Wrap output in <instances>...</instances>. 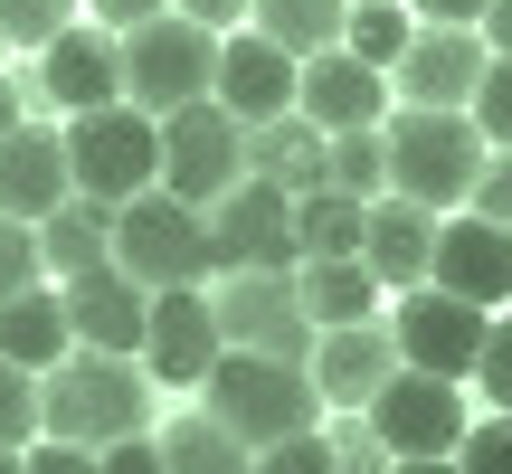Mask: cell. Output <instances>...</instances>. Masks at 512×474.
Masks as SVG:
<instances>
[{
    "label": "cell",
    "instance_id": "6da1fadb",
    "mask_svg": "<svg viewBox=\"0 0 512 474\" xmlns=\"http://www.w3.org/2000/svg\"><path fill=\"white\" fill-rule=\"evenodd\" d=\"M152 427V370L124 361V351H57L38 370V437H67V446H114V437H143Z\"/></svg>",
    "mask_w": 512,
    "mask_h": 474
},
{
    "label": "cell",
    "instance_id": "7a4b0ae2",
    "mask_svg": "<svg viewBox=\"0 0 512 474\" xmlns=\"http://www.w3.org/2000/svg\"><path fill=\"white\" fill-rule=\"evenodd\" d=\"M380 143H389V190L418 209H465L484 152H494L465 105H399V114H380Z\"/></svg>",
    "mask_w": 512,
    "mask_h": 474
},
{
    "label": "cell",
    "instance_id": "3957f363",
    "mask_svg": "<svg viewBox=\"0 0 512 474\" xmlns=\"http://www.w3.org/2000/svg\"><path fill=\"white\" fill-rule=\"evenodd\" d=\"M200 399H209V418H219L228 437L247 446V456L323 418V399H313V370H304V361H266V351H219V361L200 370Z\"/></svg>",
    "mask_w": 512,
    "mask_h": 474
},
{
    "label": "cell",
    "instance_id": "277c9868",
    "mask_svg": "<svg viewBox=\"0 0 512 474\" xmlns=\"http://www.w3.org/2000/svg\"><path fill=\"white\" fill-rule=\"evenodd\" d=\"M114 266L143 294L209 285V219L190 200H171V190H133V200H114Z\"/></svg>",
    "mask_w": 512,
    "mask_h": 474
},
{
    "label": "cell",
    "instance_id": "5b68a950",
    "mask_svg": "<svg viewBox=\"0 0 512 474\" xmlns=\"http://www.w3.org/2000/svg\"><path fill=\"white\" fill-rule=\"evenodd\" d=\"M67 181L86 200H133V190L162 181V124L143 105H95V114H67Z\"/></svg>",
    "mask_w": 512,
    "mask_h": 474
},
{
    "label": "cell",
    "instance_id": "8992f818",
    "mask_svg": "<svg viewBox=\"0 0 512 474\" xmlns=\"http://www.w3.org/2000/svg\"><path fill=\"white\" fill-rule=\"evenodd\" d=\"M209 323H219L228 351H266V361H304L313 351V313L294 294V266H228L209 275Z\"/></svg>",
    "mask_w": 512,
    "mask_h": 474
},
{
    "label": "cell",
    "instance_id": "52a82bcc",
    "mask_svg": "<svg viewBox=\"0 0 512 474\" xmlns=\"http://www.w3.org/2000/svg\"><path fill=\"white\" fill-rule=\"evenodd\" d=\"M114 48H124V105H143V114H171L190 95H209V67H219V38L200 19H181V10L124 29Z\"/></svg>",
    "mask_w": 512,
    "mask_h": 474
},
{
    "label": "cell",
    "instance_id": "ba28073f",
    "mask_svg": "<svg viewBox=\"0 0 512 474\" xmlns=\"http://www.w3.org/2000/svg\"><path fill=\"white\" fill-rule=\"evenodd\" d=\"M361 418H370V437H380L389 456H456V437H465V380H437V370H408L399 361L361 399Z\"/></svg>",
    "mask_w": 512,
    "mask_h": 474
},
{
    "label": "cell",
    "instance_id": "9c48e42d",
    "mask_svg": "<svg viewBox=\"0 0 512 474\" xmlns=\"http://www.w3.org/2000/svg\"><path fill=\"white\" fill-rule=\"evenodd\" d=\"M152 124H162V181H152V190L209 209L228 181H238V114H228L219 95H190V105L152 114Z\"/></svg>",
    "mask_w": 512,
    "mask_h": 474
},
{
    "label": "cell",
    "instance_id": "30bf717a",
    "mask_svg": "<svg viewBox=\"0 0 512 474\" xmlns=\"http://www.w3.org/2000/svg\"><path fill=\"white\" fill-rule=\"evenodd\" d=\"M200 219H209V275H228V266H275L285 275L294 266V200L275 181H256V171H238Z\"/></svg>",
    "mask_w": 512,
    "mask_h": 474
},
{
    "label": "cell",
    "instance_id": "8fae6325",
    "mask_svg": "<svg viewBox=\"0 0 512 474\" xmlns=\"http://www.w3.org/2000/svg\"><path fill=\"white\" fill-rule=\"evenodd\" d=\"M484 323H494V313L465 304V294H446V285H408L399 313H389V351H399L408 370L465 380V370H475V351H484Z\"/></svg>",
    "mask_w": 512,
    "mask_h": 474
},
{
    "label": "cell",
    "instance_id": "7c38bea8",
    "mask_svg": "<svg viewBox=\"0 0 512 474\" xmlns=\"http://www.w3.org/2000/svg\"><path fill=\"white\" fill-rule=\"evenodd\" d=\"M219 323H209V285H162L143 304V351H133V361L152 370V380L162 389H200V370L219 361Z\"/></svg>",
    "mask_w": 512,
    "mask_h": 474
},
{
    "label": "cell",
    "instance_id": "4fadbf2b",
    "mask_svg": "<svg viewBox=\"0 0 512 474\" xmlns=\"http://www.w3.org/2000/svg\"><path fill=\"white\" fill-rule=\"evenodd\" d=\"M427 285L465 294V304H512V228L475 219V209H456V219H437V247H427Z\"/></svg>",
    "mask_w": 512,
    "mask_h": 474
},
{
    "label": "cell",
    "instance_id": "5bb4252c",
    "mask_svg": "<svg viewBox=\"0 0 512 474\" xmlns=\"http://www.w3.org/2000/svg\"><path fill=\"white\" fill-rule=\"evenodd\" d=\"M38 86H48L57 114H95V105H124V48H114V29H57L48 48H38Z\"/></svg>",
    "mask_w": 512,
    "mask_h": 474
},
{
    "label": "cell",
    "instance_id": "9a60e30c",
    "mask_svg": "<svg viewBox=\"0 0 512 474\" xmlns=\"http://www.w3.org/2000/svg\"><path fill=\"white\" fill-rule=\"evenodd\" d=\"M294 114H304L313 133H351V124H380L389 114V76L361 67L351 48H323L294 67Z\"/></svg>",
    "mask_w": 512,
    "mask_h": 474
},
{
    "label": "cell",
    "instance_id": "2e32d148",
    "mask_svg": "<svg viewBox=\"0 0 512 474\" xmlns=\"http://www.w3.org/2000/svg\"><path fill=\"white\" fill-rule=\"evenodd\" d=\"M57 304H67V342L76 351H143V304L152 294L133 285L124 266H95V275H67V285H57Z\"/></svg>",
    "mask_w": 512,
    "mask_h": 474
},
{
    "label": "cell",
    "instance_id": "e0dca14e",
    "mask_svg": "<svg viewBox=\"0 0 512 474\" xmlns=\"http://www.w3.org/2000/svg\"><path fill=\"white\" fill-rule=\"evenodd\" d=\"M484 38L475 29H446V19H418V38H408L399 48V95L408 105H465V95H475V76H484Z\"/></svg>",
    "mask_w": 512,
    "mask_h": 474
},
{
    "label": "cell",
    "instance_id": "ac0fdd59",
    "mask_svg": "<svg viewBox=\"0 0 512 474\" xmlns=\"http://www.w3.org/2000/svg\"><path fill=\"white\" fill-rule=\"evenodd\" d=\"M209 95H219L238 124H266V114L294 105V57L275 48V38H256V29H228L219 67H209Z\"/></svg>",
    "mask_w": 512,
    "mask_h": 474
},
{
    "label": "cell",
    "instance_id": "d6986e66",
    "mask_svg": "<svg viewBox=\"0 0 512 474\" xmlns=\"http://www.w3.org/2000/svg\"><path fill=\"white\" fill-rule=\"evenodd\" d=\"M427 247H437V209L380 190V200L361 209V247H351V256H361L389 294H408V285H427Z\"/></svg>",
    "mask_w": 512,
    "mask_h": 474
},
{
    "label": "cell",
    "instance_id": "ffe728a7",
    "mask_svg": "<svg viewBox=\"0 0 512 474\" xmlns=\"http://www.w3.org/2000/svg\"><path fill=\"white\" fill-rule=\"evenodd\" d=\"M304 370H313V399L361 408L370 389L399 370V351H389V332H380V323H323V332H313V351H304Z\"/></svg>",
    "mask_w": 512,
    "mask_h": 474
},
{
    "label": "cell",
    "instance_id": "44dd1931",
    "mask_svg": "<svg viewBox=\"0 0 512 474\" xmlns=\"http://www.w3.org/2000/svg\"><path fill=\"white\" fill-rule=\"evenodd\" d=\"M67 143H57V124H10L0 133V209H10V219H48L57 200H67Z\"/></svg>",
    "mask_w": 512,
    "mask_h": 474
},
{
    "label": "cell",
    "instance_id": "7402d4cb",
    "mask_svg": "<svg viewBox=\"0 0 512 474\" xmlns=\"http://www.w3.org/2000/svg\"><path fill=\"white\" fill-rule=\"evenodd\" d=\"M238 171H256V181H275L294 200V190H323V133L304 124V114H266V124H238Z\"/></svg>",
    "mask_w": 512,
    "mask_h": 474
},
{
    "label": "cell",
    "instance_id": "603a6c76",
    "mask_svg": "<svg viewBox=\"0 0 512 474\" xmlns=\"http://www.w3.org/2000/svg\"><path fill=\"white\" fill-rule=\"evenodd\" d=\"M38 256H48L57 285H67V275L114 266V200H86V190H67V200L38 219Z\"/></svg>",
    "mask_w": 512,
    "mask_h": 474
},
{
    "label": "cell",
    "instance_id": "cb8c5ba5",
    "mask_svg": "<svg viewBox=\"0 0 512 474\" xmlns=\"http://www.w3.org/2000/svg\"><path fill=\"white\" fill-rule=\"evenodd\" d=\"M294 294H304L313 332H323V323H370V304H380V275H370L361 256H304V266H294Z\"/></svg>",
    "mask_w": 512,
    "mask_h": 474
},
{
    "label": "cell",
    "instance_id": "d4e9b609",
    "mask_svg": "<svg viewBox=\"0 0 512 474\" xmlns=\"http://www.w3.org/2000/svg\"><path fill=\"white\" fill-rule=\"evenodd\" d=\"M57 351H67V304H57V285H19V294H0V361L48 370Z\"/></svg>",
    "mask_w": 512,
    "mask_h": 474
},
{
    "label": "cell",
    "instance_id": "484cf974",
    "mask_svg": "<svg viewBox=\"0 0 512 474\" xmlns=\"http://www.w3.org/2000/svg\"><path fill=\"white\" fill-rule=\"evenodd\" d=\"M342 19H351V0H247V29L275 38L294 67L323 57V48H342Z\"/></svg>",
    "mask_w": 512,
    "mask_h": 474
},
{
    "label": "cell",
    "instance_id": "4316f807",
    "mask_svg": "<svg viewBox=\"0 0 512 474\" xmlns=\"http://www.w3.org/2000/svg\"><path fill=\"white\" fill-rule=\"evenodd\" d=\"M361 209L370 200H351V190H294V266L304 256H351L361 247Z\"/></svg>",
    "mask_w": 512,
    "mask_h": 474
},
{
    "label": "cell",
    "instance_id": "83f0119b",
    "mask_svg": "<svg viewBox=\"0 0 512 474\" xmlns=\"http://www.w3.org/2000/svg\"><path fill=\"white\" fill-rule=\"evenodd\" d=\"M152 446H162V474H247V446L228 437L209 408H200V418H171Z\"/></svg>",
    "mask_w": 512,
    "mask_h": 474
},
{
    "label": "cell",
    "instance_id": "f1b7e54d",
    "mask_svg": "<svg viewBox=\"0 0 512 474\" xmlns=\"http://www.w3.org/2000/svg\"><path fill=\"white\" fill-rule=\"evenodd\" d=\"M323 181L351 190V200H380V190H389V143H380V124L323 133Z\"/></svg>",
    "mask_w": 512,
    "mask_h": 474
},
{
    "label": "cell",
    "instance_id": "f546056e",
    "mask_svg": "<svg viewBox=\"0 0 512 474\" xmlns=\"http://www.w3.org/2000/svg\"><path fill=\"white\" fill-rule=\"evenodd\" d=\"M408 38H418V19H408L399 0H351V19H342V48L361 57V67H380V76L399 67Z\"/></svg>",
    "mask_w": 512,
    "mask_h": 474
},
{
    "label": "cell",
    "instance_id": "4dcf8cb0",
    "mask_svg": "<svg viewBox=\"0 0 512 474\" xmlns=\"http://www.w3.org/2000/svg\"><path fill=\"white\" fill-rule=\"evenodd\" d=\"M465 114H475V133L494 152H512V57H484V76H475V95H465Z\"/></svg>",
    "mask_w": 512,
    "mask_h": 474
},
{
    "label": "cell",
    "instance_id": "1f68e13d",
    "mask_svg": "<svg viewBox=\"0 0 512 474\" xmlns=\"http://www.w3.org/2000/svg\"><path fill=\"white\" fill-rule=\"evenodd\" d=\"M247 474H342V465H332V437H323V427H294V437L256 446Z\"/></svg>",
    "mask_w": 512,
    "mask_h": 474
},
{
    "label": "cell",
    "instance_id": "d6a6232c",
    "mask_svg": "<svg viewBox=\"0 0 512 474\" xmlns=\"http://www.w3.org/2000/svg\"><path fill=\"white\" fill-rule=\"evenodd\" d=\"M67 19H76V0H0V38L10 48H48Z\"/></svg>",
    "mask_w": 512,
    "mask_h": 474
},
{
    "label": "cell",
    "instance_id": "836d02e7",
    "mask_svg": "<svg viewBox=\"0 0 512 474\" xmlns=\"http://www.w3.org/2000/svg\"><path fill=\"white\" fill-rule=\"evenodd\" d=\"M19 285H48V256H38V228L29 219L0 209V294H19Z\"/></svg>",
    "mask_w": 512,
    "mask_h": 474
},
{
    "label": "cell",
    "instance_id": "e575fe53",
    "mask_svg": "<svg viewBox=\"0 0 512 474\" xmlns=\"http://www.w3.org/2000/svg\"><path fill=\"white\" fill-rule=\"evenodd\" d=\"M38 437V370L0 361V446H29Z\"/></svg>",
    "mask_w": 512,
    "mask_h": 474
},
{
    "label": "cell",
    "instance_id": "d590c367",
    "mask_svg": "<svg viewBox=\"0 0 512 474\" xmlns=\"http://www.w3.org/2000/svg\"><path fill=\"white\" fill-rule=\"evenodd\" d=\"M456 474H512V408L456 437Z\"/></svg>",
    "mask_w": 512,
    "mask_h": 474
},
{
    "label": "cell",
    "instance_id": "8d00e7d4",
    "mask_svg": "<svg viewBox=\"0 0 512 474\" xmlns=\"http://www.w3.org/2000/svg\"><path fill=\"white\" fill-rule=\"evenodd\" d=\"M465 209H475V219H494V228H512V152H484V171H475V190H465Z\"/></svg>",
    "mask_w": 512,
    "mask_h": 474
},
{
    "label": "cell",
    "instance_id": "74e56055",
    "mask_svg": "<svg viewBox=\"0 0 512 474\" xmlns=\"http://www.w3.org/2000/svg\"><path fill=\"white\" fill-rule=\"evenodd\" d=\"M475 380H484V399H494V408H512V323H484Z\"/></svg>",
    "mask_w": 512,
    "mask_h": 474
},
{
    "label": "cell",
    "instance_id": "f35d334b",
    "mask_svg": "<svg viewBox=\"0 0 512 474\" xmlns=\"http://www.w3.org/2000/svg\"><path fill=\"white\" fill-rule=\"evenodd\" d=\"M19 474H95V446H67V437H29V446H19Z\"/></svg>",
    "mask_w": 512,
    "mask_h": 474
},
{
    "label": "cell",
    "instance_id": "ab89813d",
    "mask_svg": "<svg viewBox=\"0 0 512 474\" xmlns=\"http://www.w3.org/2000/svg\"><path fill=\"white\" fill-rule=\"evenodd\" d=\"M95 474H162V446H152V427H143V437L95 446Z\"/></svg>",
    "mask_w": 512,
    "mask_h": 474
},
{
    "label": "cell",
    "instance_id": "60d3db41",
    "mask_svg": "<svg viewBox=\"0 0 512 474\" xmlns=\"http://www.w3.org/2000/svg\"><path fill=\"white\" fill-rule=\"evenodd\" d=\"M332 465H342V474H380V465H389V446L370 437V427H351V437H332Z\"/></svg>",
    "mask_w": 512,
    "mask_h": 474
},
{
    "label": "cell",
    "instance_id": "b9f144b4",
    "mask_svg": "<svg viewBox=\"0 0 512 474\" xmlns=\"http://www.w3.org/2000/svg\"><path fill=\"white\" fill-rule=\"evenodd\" d=\"M162 10H171V0H95V29L124 38V29H143V19H162Z\"/></svg>",
    "mask_w": 512,
    "mask_h": 474
},
{
    "label": "cell",
    "instance_id": "7bdbcfd3",
    "mask_svg": "<svg viewBox=\"0 0 512 474\" xmlns=\"http://www.w3.org/2000/svg\"><path fill=\"white\" fill-rule=\"evenodd\" d=\"M171 10H181V19H200L209 38H228V29L247 19V0H171Z\"/></svg>",
    "mask_w": 512,
    "mask_h": 474
},
{
    "label": "cell",
    "instance_id": "ee69618b",
    "mask_svg": "<svg viewBox=\"0 0 512 474\" xmlns=\"http://www.w3.org/2000/svg\"><path fill=\"white\" fill-rule=\"evenodd\" d=\"M475 38H484V48H494V57H512V0H484Z\"/></svg>",
    "mask_w": 512,
    "mask_h": 474
},
{
    "label": "cell",
    "instance_id": "f6af8a7d",
    "mask_svg": "<svg viewBox=\"0 0 512 474\" xmlns=\"http://www.w3.org/2000/svg\"><path fill=\"white\" fill-rule=\"evenodd\" d=\"M418 19H446V29H475L484 0H418Z\"/></svg>",
    "mask_w": 512,
    "mask_h": 474
},
{
    "label": "cell",
    "instance_id": "bcb514c9",
    "mask_svg": "<svg viewBox=\"0 0 512 474\" xmlns=\"http://www.w3.org/2000/svg\"><path fill=\"white\" fill-rule=\"evenodd\" d=\"M389 474H456V456H389Z\"/></svg>",
    "mask_w": 512,
    "mask_h": 474
},
{
    "label": "cell",
    "instance_id": "7dc6e473",
    "mask_svg": "<svg viewBox=\"0 0 512 474\" xmlns=\"http://www.w3.org/2000/svg\"><path fill=\"white\" fill-rule=\"evenodd\" d=\"M10 124H29V114H19V86L0 76V133H10Z\"/></svg>",
    "mask_w": 512,
    "mask_h": 474
},
{
    "label": "cell",
    "instance_id": "c3c4849f",
    "mask_svg": "<svg viewBox=\"0 0 512 474\" xmlns=\"http://www.w3.org/2000/svg\"><path fill=\"white\" fill-rule=\"evenodd\" d=\"M0 474H19V446H0Z\"/></svg>",
    "mask_w": 512,
    "mask_h": 474
},
{
    "label": "cell",
    "instance_id": "681fc988",
    "mask_svg": "<svg viewBox=\"0 0 512 474\" xmlns=\"http://www.w3.org/2000/svg\"><path fill=\"white\" fill-rule=\"evenodd\" d=\"M0 57H10V38H0Z\"/></svg>",
    "mask_w": 512,
    "mask_h": 474
}]
</instances>
